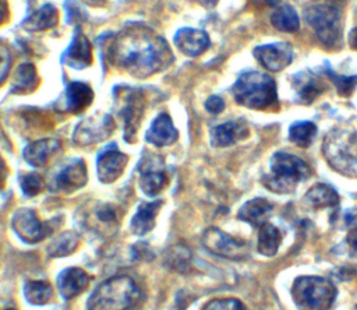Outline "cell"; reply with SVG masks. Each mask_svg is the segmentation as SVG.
I'll use <instances>...</instances> for the list:
<instances>
[{
	"mask_svg": "<svg viewBox=\"0 0 357 310\" xmlns=\"http://www.w3.org/2000/svg\"><path fill=\"white\" fill-rule=\"evenodd\" d=\"M109 56L116 67L138 78L163 70L173 60V53L166 40L142 25L121 31L114 38Z\"/></svg>",
	"mask_w": 357,
	"mask_h": 310,
	"instance_id": "obj_1",
	"label": "cell"
},
{
	"mask_svg": "<svg viewBox=\"0 0 357 310\" xmlns=\"http://www.w3.org/2000/svg\"><path fill=\"white\" fill-rule=\"evenodd\" d=\"M234 101L254 110H272L279 106L275 80L262 71H244L231 87Z\"/></svg>",
	"mask_w": 357,
	"mask_h": 310,
	"instance_id": "obj_2",
	"label": "cell"
},
{
	"mask_svg": "<svg viewBox=\"0 0 357 310\" xmlns=\"http://www.w3.org/2000/svg\"><path fill=\"white\" fill-rule=\"evenodd\" d=\"M344 0H312L304 10V18L315 38L326 47H335L343 35Z\"/></svg>",
	"mask_w": 357,
	"mask_h": 310,
	"instance_id": "obj_3",
	"label": "cell"
},
{
	"mask_svg": "<svg viewBox=\"0 0 357 310\" xmlns=\"http://www.w3.org/2000/svg\"><path fill=\"white\" fill-rule=\"evenodd\" d=\"M312 175L311 166L301 158L289 152H275L269 161V173L262 177L264 186L278 194L294 191L298 183Z\"/></svg>",
	"mask_w": 357,
	"mask_h": 310,
	"instance_id": "obj_4",
	"label": "cell"
},
{
	"mask_svg": "<svg viewBox=\"0 0 357 310\" xmlns=\"http://www.w3.org/2000/svg\"><path fill=\"white\" fill-rule=\"evenodd\" d=\"M322 155L337 173L357 179V131L336 127L322 141Z\"/></svg>",
	"mask_w": 357,
	"mask_h": 310,
	"instance_id": "obj_5",
	"label": "cell"
},
{
	"mask_svg": "<svg viewBox=\"0 0 357 310\" xmlns=\"http://www.w3.org/2000/svg\"><path fill=\"white\" fill-rule=\"evenodd\" d=\"M139 300V288L128 275H114L92 292L88 310H128Z\"/></svg>",
	"mask_w": 357,
	"mask_h": 310,
	"instance_id": "obj_6",
	"label": "cell"
},
{
	"mask_svg": "<svg viewBox=\"0 0 357 310\" xmlns=\"http://www.w3.org/2000/svg\"><path fill=\"white\" fill-rule=\"evenodd\" d=\"M335 285L317 275L297 276L290 288L293 302L300 310H329L336 299Z\"/></svg>",
	"mask_w": 357,
	"mask_h": 310,
	"instance_id": "obj_7",
	"label": "cell"
},
{
	"mask_svg": "<svg viewBox=\"0 0 357 310\" xmlns=\"http://www.w3.org/2000/svg\"><path fill=\"white\" fill-rule=\"evenodd\" d=\"M202 244L211 253L229 260H244L248 257L247 242L236 239L218 228H209L204 232Z\"/></svg>",
	"mask_w": 357,
	"mask_h": 310,
	"instance_id": "obj_8",
	"label": "cell"
},
{
	"mask_svg": "<svg viewBox=\"0 0 357 310\" xmlns=\"http://www.w3.org/2000/svg\"><path fill=\"white\" fill-rule=\"evenodd\" d=\"M14 232L26 243H38L49 236L53 230L52 222H42L33 209L21 208L11 219Z\"/></svg>",
	"mask_w": 357,
	"mask_h": 310,
	"instance_id": "obj_9",
	"label": "cell"
},
{
	"mask_svg": "<svg viewBox=\"0 0 357 310\" xmlns=\"http://www.w3.org/2000/svg\"><path fill=\"white\" fill-rule=\"evenodd\" d=\"M252 54L255 60L268 71L278 73L287 68L294 59L290 43L273 42L254 47Z\"/></svg>",
	"mask_w": 357,
	"mask_h": 310,
	"instance_id": "obj_10",
	"label": "cell"
},
{
	"mask_svg": "<svg viewBox=\"0 0 357 310\" xmlns=\"http://www.w3.org/2000/svg\"><path fill=\"white\" fill-rule=\"evenodd\" d=\"M114 130V120L110 115H98L81 121L73 134L78 145H91L107 138Z\"/></svg>",
	"mask_w": 357,
	"mask_h": 310,
	"instance_id": "obj_11",
	"label": "cell"
},
{
	"mask_svg": "<svg viewBox=\"0 0 357 310\" xmlns=\"http://www.w3.org/2000/svg\"><path fill=\"white\" fill-rule=\"evenodd\" d=\"M128 162V156L119 151L114 145L105 148L96 159L98 177L102 183H113L117 180Z\"/></svg>",
	"mask_w": 357,
	"mask_h": 310,
	"instance_id": "obj_12",
	"label": "cell"
},
{
	"mask_svg": "<svg viewBox=\"0 0 357 310\" xmlns=\"http://www.w3.org/2000/svg\"><path fill=\"white\" fill-rule=\"evenodd\" d=\"M139 187L146 195H156L159 194L169 183L166 172L163 170L162 159L160 158H151L144 159L139 166Z\"/></svg>",
	"mask_w": 357,
	"mask_h": 310,
	"instance_id": "obj_13",
	"label": "cell"
},
{
	"mask_svg": "<svg viewBox=\"0 0 357 310\" xmlns=\"http://www.w3.org/2000/svg\"><path fill=\"white\" fill-rule=\"evenodd\" d=\"M123 108L120 109L121 117L124 120V127H126V140L127 141H134V137L137 134L142 113H144V106L145 101L141 92L138 91H126L123 95Z\"/></svg>",
	"mask_w": 357,
	"mask_h": 310,
	"instance_id": "obj_14",
	"label": "cell"
},
{
	"mask_svg": "<svg viewBox=\"0 0 357 310\" xmlns=\"http://www.w3.org/2000/svg\"><path fill=\"white\" fill-rule=\"evenodd\" d=\"M291 87L296 95V102L303 105L312 103L325 89L322 80L310 73V71H300L291 77Z\"/></svg>",
	"mask_w": 357,
	"mask_h": 310,
	"instance_id": "obj_15",
	"label": "cell"
},
{
	"mask_svg": "<svg viewBox=\"0 0 357 310\" xmlns=\"http://www.w3.org/2000/svg\"><path fill=\"white\" fill-rule=\"evenodd\" d=\"M176 47L190 57H197L202 54L211 45L206 32L194 28H181L174 35Z\"/></svg>",
	"mask_w": 357,
	"mask_h": 310,
	"instance_id": "obj_16",
	"label": "cell"
},
{
	"mask_svg": "<svg viewBox=\"0 0 357 310\" xmlns=\"http://www.w3.org/2000/svg\"><path fill=\"white\" fill-rule=\"evenodd\" d=\"M61 59L68 67L75 70H82L92 63V45L79 29H75L73 42Z\"/></svg>",
	"mask_w": 357,
	"mask_h": 310,
	"instance_id": "obj_17",
	"label": "cell"
},
{
	"mask_svg": "<svg viewBox=\"0 0 357 310\" xmlns=\"http://www.w3.org/2000/svg\"><path fill=\"white\" fill-rule=\"evenodd\" d=\"M89 282H91L89 274L82 268H77V267L64 270L57 278V286H59L60 295L66 300L81 295L88 288Z\"/></svg>",
	"mask_w": 357,
	"mask_h": 310,
	"instance_id": "obj_18",
	"label": "cell"
},
{
	"mask_svg": "<svg viewBox=\"0 0 357 310\" xmlns=\"http://www.w3.org/2000/svg\"><path fill=\"white\" fill-rule=\"evenodd\" d=\"M86 183V166L81 159H74L67 163L54 177V187L59 191L70 193Z\"/></svg>",
	"mask_w": 357,
	"mask_h": 310,
	"instance_id": "obj_19",
	"label": "cell"
},
{
	"mask_svg": "<svg viewBox=\"0 0 357 310\" xmlns=\"http://www.w3.org/2000/svg\"><path fill=\"white\" fill-rule=\"evenodd\" d=\"M93 99V92L92 89L84 84L74 81L67 85L64 96H63V105L60 110L68 112V113H81L84 112L92 102Z\"/></svg>",
	"mask_w": 357,
	"mask_h": 310,
	"instance_id": "obj_20",
	"label": "cell"
},
{
	"mask_svg": "<svg viewBox=\"0 0 357 310\" xmlns=\"http://www.w3.org/2000/svg\"><path fill=\"white\" fill-rule=\"evenodd\" d=\"M250 130L241 120H231L219 124L211 131V141L215 147H229L247 138Z\"/></svg>",
	"mask_w": 357,
	"mask_h": 310,
	"instance_id": "obj_21",
	"label": "cell"
},
{
	"mask_svg": "<svg viewBox=\"0 0 357 310\" xmlns=\"http://www.w3.org/2000/svg\"><path fill=\"white\" fill-rule=\"evenodd\" d=\"M178 137V133L169 115L160 113L146 131V141L155 147L172 145Z\"/></svg>",
	"mask_w": 357,
	"mask_h": 310,
	"instance_id": "obj_22",
	"label": "cell"
},
{
	"mask_svg": "<svg viewBox=\"0 0 357 310\" xmlns=\"http://www.w3.org/2000/svg\"><path fill=\"white\" fill-rule=\"evenodd\" d=\"M60 148L61 142L57 138H40L26 145L24 149V158L32 166H45Z\"/></svg>",
	"mask_w": 357,
	"mask_h": 310,
	"instance_id": "obj_23",
	"label": "cell"
},
{
	"mask_svg": "<svg viewBox=\"0 0 357 310\" xmlns=\"http://www.w3.org/2000/svg\"><path fill=\"white\" fill-rule=\"evenodd\" d=\"M273 209V205L271 201L262 197H257L252 200H248L241 205L238 209L237 218L243 222L250 223L254 228L262 226L265 222H268V216L271 215Z\"/></svg>",
	"mask_w": 357,
	"mask_h": 310,
	"instance_id": "obj_24",
	"label": "cell"
},
{
	"mask_svg": "<svg viewBox=\"0 0 357 310\" xmlns=\"http://www.w3.org/2000/svg\"><path fill=\"white\" fill-rule=\"evenodd\" d=\"M85 223L93 230L113 233V230H116L119 225L117 208L110 204H98L93 211L86 215Z\"/></svg>",
	"mask_w": 357,
	"mask_h": 310,
	"instance_id": "obj_25",
	"label": "cell"
},
{
	"mask_svg": "<svg viewBox=\"0 0 357 310\" xmlns=\"http://www.w3.org/2000/svg\"><path fill=\"white\" fill-rule=\"evenodd\" d=\"M339 194L337 191L325 183H318L312 186L304 195V202L315 209L321 208H335L339 205Z\"/></svg>",
	"mask_w": 357,
	"mask_h": 310,
	"instance_id": "obj_26",
	"label": "cell"
},
{
	"mask_svg": "<svg viewBox=\"0 0 357 310\" xmlns=\"http://www.w3.org/2000/svg\"><path fill=\"white\" fill-rule=\"evenodd\" d=\"M160 205L162 201L142 202L131 219V230L135 235H145L151 232L155 226V219L160 209Z\"/></svg>",
	"mask_w": 357,
	"mask_h": 310,
	"instance_id": "obj_27",
	"label": "cell"
},
{
	"mask_svg": "<svg viewBox=\"0 0 357 310\" xmlns=\"http://www.w3.org/2000/svg\"><path fill=\"white\" fill-rule=\"evenodd\" d=\"M59 22V11L53 4H45L35 13H32L24 22L22 27L31 32L46 31L56 27Z\"/></svg>",
	"mask_w": 357,
	"mask_h": 310,
	"instance_id": "obj_28",
	"label": "cell"
},
{
	"mask_svg": "<svg viewBox=\"0 0 357 310\" xmlns=\"http://www.w3.org/2000/svg\"><path fill=\"white\" fill-rule=\"evenodd\" d=\"M271 24L275 29L286 34H294L300 29V18L290 4L279 6L271 15Z\"/></svg>",
	"mask_w": 357,
	"mask_h": 310,
	"instance_id": "obj_29",
	"label": "cell"
},
{
	"mask_svg": "<svg viewBox=\"0 0 357 310\" xmlns=\"http://www.w3.org/2000/svg\"><path fill=\"white\" fill-rule=\"evenodd\" d=\"M282 242V235L280 230L269 223L265 222L262 226L258 228V242H257V249L259 254L265 257H272L278 253L279 246Z\"/></svg>",
	"mask_w": 357,
	"mask_h": 310,
	"instance_id": "obj_30",
	"label": "cell"
},
{
	"mask_svg": "<svg viewBox=\"0 0 357 310\" xmlns=\"http://www.w3.org/2000/svg\"><path fill=\"white\" fill-rule=\"evenodd\" d=\"M317 126L312 121H294L289 127V140L301 148H308L317 135Z\"/></svg>",
	"mask_w": 357,
	"mask_h": 310,
	"instance_id": "obj_31",
	"label": "cell"
},
{
	"mask_svg": "<svg viewBox=\"0 0 357 310\" xmlns=\"http://www.w3.org/2000/svg\"><path fill=\"white\" fill-rule=\"evenodd\" d=\"M38 82L39 81L35 67L31 63H24L15 71L13 91L18 94L32 92L38 87Z\"/></svg>",
	"mask_w": 357,
	"mask_h": 310,
	"instance_id": "obj_32",
	"label": "cell"
},
{
	"mask_svg": "<svg viewBox=\"0 0 357 310\" xmlns=\"http://www.w3.org/2000/svg\"><path fill=\"white\" fill-rule=\"evenodd\" d=\"M79 243V237L75 232L71 230H66L63 233H60L47 247L49 256L52 257H63V256H68L71 254Z\"/></svg>",
	"mask_w": 357,
	"mask_h": 310,
	"instance_id": "obj_33",
	"label": "cell"
},
{
	"mask_svg": "<svg viewBox=\"0 0 357 310\" xmlns=\"http://www.w3.org/2000/svg\"><path fill=\"white\" fill-rule=\"evenodd\" d=\"M25 297L32 304H45L52 297V286L46 281H29L25 285Z\"/></svg>",
	"mask_w": 357,
	"mask_h": 310,
	"instance_id": "obj_34",
	"label": "cell"
},
{
	"mask_svg": "<svg viewBox=\"0 0 357 310\" xmlns=\"http://www.w3.org/2000/svg\"><path fill=\"white\" fill-rule=\"evenodd\" d=\"M190 258H191V253L185 246H174L170 247L166 251L165 256V263L167 267H170L174 271H180L184 272L187 271V268L190 267Z\"/></svg>",
	"mask_w": 357,
	"mask_h": 310,
	"instance_id": "obj_35",
	"label": "cell"
},
{
	"mask_svg": "<svg viewBox=\"0 0 357 310\" xmlns=\"http://www.w3.org/2000/svg\"><path fill=\"white\" fill-rule=\"evenodd\" d=\"M325 73L332 80V82L335 84L337 94L342 95V96H350L353 94L354 88L357 87V75H351V77L339 75V74L333 73L331 68L325 70Z\"/></svg>",
	"mask_w": 357,
	"mask_h": 310,
	"instance_id": "obj_36",
	"label": "cell"
},
{
	"mask_svg": "<svg viewBox=\"0 0 357 310\" xmlns=\"http://www.w3.org/2000/svg\"><path fill=\"white\" fill-rule=\"evenodd\" d=\"M344 223L349 228V233L346 236L349 251L353 256H357V208H350L344 214Z\"/></svg>",
	"mask_w": 357,
	"mask_h": 310,
	"instance_id": "obj_37",
	"label": "cell"
},
{
	"mask_svg": "<svg viewBox=\"0 0 357 310\" xmlns=\"http://www.w3.org/2000/svg\"><path fill=\"white\" fill-rule=\"evenodd\" d=\"M202 310H245L244 304L234 297L213 299L208 302Z\"/></svg>",
	"mask_w": 357,
	"mask_h": 310,
	"instance_id": "obj_38",
	"label": "cell"
},
{
	"mask_svg": "<svg viewBox=\"0 0 357 310\" xmlns=\"http://www.w3.org/2000/svg\"><path fill=\"white\" fill-rule=\"evenodd\" d=\"M21 189L29 197L36 195L43 189V180L38 173H28L21 179Z\"/></svg>",
	"mask_w": 357,
	"mask_h": 310,
	"instance_id": "obj_39",
	"label": "cell"
},
{
	"mask_svg": "<svg viewBox=\"0 0 357 310\" xmlns=\"http://www.w3.org/2000/svg\"><path fill=\"white\" fill-rule=\"evenodd\" d=\"M10 66H11L10 52H8V49L4 45H0V84L7 77Z\"/></svg>",
	"mask_w": 357,
	"mask_h": 310,
	"instance_id": "obj_40",
	"label": "cell"
},
{
	"mask_svg": "<svg viewBox=\"0 0 357 310\" xmlns=\"http://www.w3.org/2000/svg\"><path fill=\"white\" fill-rule=\"evenodd\" d=\"M205 108H206V110L209 113L218 115V113H220L225 109V101L220 96H218V95H212V96H209L206 99Z\"/></svg>",
	"mask_w": 357,
	"mask_h": 310,
	"instance_id": "obj_41",
	"label": "cell"
},
{
	"mask_svg": "<svg viewBox=\"0 0 357 310\" xmlns=\"http://www.w3.org/2000/svg\"><path fill=\"white\" fill-rule=\"evenodd\" d=\"M67 10H68V17H70V21L74 22V24H78V22H82L85 20V15L84 13L79 10V7H77L75 4L73 3H68L67 4Z\"/></svg>",
	"mask_w": 357,
	"mask_h": 310,
	"instance_id": "obj_42",
	"label": "cell"
},
{
	"mask_svg": "<svg viewBox=\"0 0 357 310\" xmlns=\"http://www.w3.org/2000/svg\"><path fill=\"white\" fill-rule=\"evenodd\" d=\"M347 45L350 46V49L357 50V27H354L349 35H347Z\"/></svg>",
	"mask_w": 357,
	"mask_h": 310,
	"instance_id": "obj_43",
	"label": "cell"
},
{
	"mask_svg": "<svg viewBox=\"0 0 357 310\" xmlns=\"http://www.w3.org/2000/svg\"><path fill=\"white\" fill-rule=\"evenodd\" d=\"M6 179H7V166H6L4 161L0 158V190L4 187Z\"/></svg>",
	"mask_w": 357,
	"mask_h": 310,
	"instance_id": "obj_44",
	"label": "cell"
},
{
	"mask_svg": "<svg viewBox=\"0 0 357 310\" xmlns=\"http://www.w3.org/2000/svg\"><path fill=\"white\" fill-rule=\"evenodd\" d=\"M7 18V0H0V24Z\"/></svg>",
	"mask_w": 357,
	"mask_h": 310,
	"instance_id": "obj_45",
	"label": "cell"
},
{
	"mask_svg": "<svg viewBox=\"0 0 357 310\" xmlns=\"http://www.w3.org/2000/svg\"><path fill=\"white\" fill-rule=\"evenodd\" d=\"M192 1L201 4V6L205 7V8H213V7L218 4L219 0H192Z\"/></svg>",
	"mask_w": 357,
	"mask_h": 310,
	"instance_id": "obj_46",
	"label": "cell"
},
{
	"mask_svg": "<svg viewBox=\"0 0 357 310\" xmlns=\"http://www.w3.org/2000/svg\"><path fill=\"white\" fill-rule=\"evenodd\" d=\"M82 1L89 4V6H96V7H100L106 3V0H82Z\"/></svg>",
	"mask_w": 357,
	"mask_h": 310,
	"instance_id": "obj_47",
	"label": "cell"
},
{
	"mask_svg": "<svg viewBox=\"0 0 357 310\" xmlns=\"http://www.w3.org/2000/svg\"><path fill=\"white\" fill-rule=\"evenodd\" d=\"M264 3H266V4H269V6H276L280 0H262Z\"/></svg>",
	"mask_w": 357,
	"mask_h": 310,
	"instance_id": "obj_48",
	"label": "cell"
},
{
	"mask_svg": "<svg viewBox=\"0 0 357 310\" xmlns=\"http://www.w3.org/2000/svg\"><path fill=\"white\" fill-rule=\"evenodd\" d=\"M6 310H15V309H6Z\"/></svg>",
	"mask_w": 357,
	"mask_h": 310,
	"instance_id": "obj_49",
	"label": "cell"
},
{
	"mask_svg": "<svg viewBox=\"0 0 357 310\" xmlns=\"http://www.w3.org/2000/svg\"><path fill=\"white\" fill-rule=\"evenodd\" d=\"M356 310H357V309H356Z\"/></svg>",
	"mask_w": 357,
	"mask_h": 310,
	"instance_id": "obj_50",
	"label": "cell"
}]
</instances>
